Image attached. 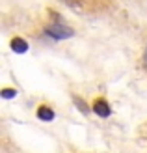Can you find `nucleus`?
<instances>
[{
	"instance_id": "f257e3e1",
	"label": "nucleus",
	"mask_w": 147,
	"mask_h": 153,
	"mask_svg": "<svg viewBox=\"0 0 147 153\" xmlns=\"http://www.w3.org/2000/svg\"><path fill=\"white\" fill-rule=\"evenodd\" d=\"M47 34L50 37H54V39H65V37H71L75 32L71 28L64 26V25H52V26L47 28Z\"/></svg>"
},
{
	"instance_id": "f03ea898",
	"label": "nucleus",
	"mask_w": 147,
	"mask_h": 153,
	"mask_svg": "<svg viewBox=\"0 0 147 153\" xmlns=\"http://www.w3.org/2000/svg\"><path fill=\"white\" fill-rule=\"evenodd\" d=\"M93 112L97 114V116H100V118H108L110 116V106H108L106 101L99 99V101H95V105H93Z\"/></svg>"
},
{
	"instance_id": "7ed1b4c3",
	"label": "nucleus",
	"mask_w": 147,
	"mask_h": 153,
	"mask_svg": "<svg viewBox=\"0 0 147 153\" xmlns=\"http://www.w3.org/2000/svg\"><path fill=\"white\" fill-rule=\"evenodd\" d=\"M11 49L15 52H19V54H22V52L28 51V43L24 39H21V37H15V39L11 41Z\"/></svg>"
},
{
	"instance_id": "20e7f679",
	"label": "nucleus",
	"mask_w": 147,
	"mask_h": 153,
	"mask_svg": "<svg viewBox=\"0 0 147 153\" xmlns=\"http://www.w3.org/2000/svg\"><path fill=\"white\" fill-rule=\"evenodd\" d=\"M37 118L43 120V121H52L54 120V112L49 108V106H39V110H37Z\"/></svg>"
},
{
	"instance_id": "39448f33",
	"label": "nucleus",
	"mask_w": 147,
	"mask_h": 153,
	"mask_svg": "<svg viewBox=\"0 0 147 153\" xmlns=\"http://www.w3.org/2000/svg\"><path fill=\"white\" fill-rule=\"evenodd\" d=\"M15 95H17V91H15V90H4L2 91V97L4 99H13Z\"/></svg>"
},
{
	"instance_id": "423d86ee",
	"label": "nucleus",
	"mask_w": 147,
	"mask_h": 153,
	"mask_svg": "<svg viewBox=\"0 0 147 153\" xmlns=\"http://www.w3.org/2000/svg\"><path fill=\"white\" fill-rule=\"evenodd\" d=\"M64 2H65V4H69L71 7H78V6H80L78 2H76V0H64Z\"/></svg>"
},
{
	"instance_id": "0eeeda50",
	"label": "nucleus",
	"mask_w": 147,
	"mask_h": 153,
	"mask_svg": "<svg viewBox=\"0 0 147 153\" xmlns=\"http://www.w3.org/2000/svg\"><path fill=\"white\" fill-rule=\"evenodd\" d=\"M75 103H76V105L80 106V110H82V112H88V108H86V106L82 105V101H80V99H75Z\"/></svg>"
},
{
	"instance_id": "6e6552de",
	"label": "nucleus",
	"mask_w": 147,
	"mask_h": 153,
	"mask_svg": "<svg viewBox=\"0 0 147 153\" xmlns=\"http://www.w3.org/2000/svg\"><path fill=\"white\" fill-rule=\"evenodd\" d=\"M145 64H147V52H145Z\"/></svg>"
}]
</instances>
